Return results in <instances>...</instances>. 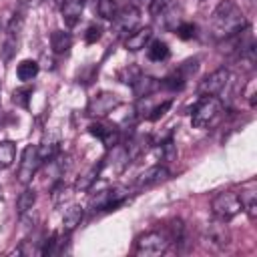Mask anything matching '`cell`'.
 Returning <instances> with one entry per match:
<instances>
[{"label": "cell", "mask_w": 257, "mask_h": 257, "mask_svg": "<svg viewBox=\"0 0 257 257\" xmlns=\"http://www.w3.org/2000/svg\"><path fill=\"white\" fill-rule=\"evenodd\" d=\"M72 46V36L66 30H54L50 34V48L54 54H64Z\"/></svg>", "instance_id": "18"}, {"label": "cell", "mask_w": 257, "mask_h": 257, "mask_svg": "<svg viewBox=\"0 0 257 257\" xmlns=\"http://www.w3.org/2000/svg\"><path fill=\"white\" fill-rule=\"evenodd\" d=\"M171 106H173V100H165V102H161L159 106L151 108V110H149V114H147V118H149V120H159V118H161V116H163Z\"/></svg>", "instance_id": "33"}, {"label": "cell", "mask_w": 257, "mask_h": 257, "mask_svg": "<svg viewBox=\"0 0 257 257\" xmlns=\"http://www.w3.org/2000/svg\"><path fill=\"white\" fill-rule=\"evenodd\" d=\"M169 245H171V241L167 239L165 233H161V231H149V233H145V235H141L137 239L135 251L141 257H157V255H163L169 249Z\"/></svg>", "instance_id": "4"}, {"label": "cell", "mask_w": 257, "mask_h": 257, "mask_svg": "<svg viewBox=\"0 0 257 257\" xmlns=\"http://www.w3.org/2000/svg\"><path fill=\"white\" fill-rule=\"evenodd\" d=\"M20 4H24V6H38V4H42L44 0H18Z\"/></svg>", "instance_id": "37"}, {"label": "cell", "mask_w": 257, "mask_h": 257, "mask_svg": "<svg viewBox=\"0 0 257 257\" xmlns=\"http://www.w3.org/2000/svg\"><path fill=\"white\" fill-rule=\"evenodd\" d=\"M16 159V145L12 141L0 143V169H8Z\"/></svg>", "instance_id": "24"}, {"label": "cell", "mask_w": 257, "mask_h": 257, "mask_svg": "<svg viewBox=\"0 0 257 257\" xmlns=\"http://www.w3.org/2000/svg\"><path fill=\"white\" fill-rule=\"evenodd\" d=\"M247 28V20L241 8L233 0H221L211 16V30L217 40L231 38Z\"/></svg>", "instance_id": "1"}, {"label": "cell", "mask_w": 257, "mask_h": 257, "mask_svg": "<svg viewBox=\"0 0 257 257\" xmlns=\"http://www.w3.org/2000/svg\"><path fill=\"white\" fill-rule=\"evenodd\" d=\"M183 231H185L183 221H181V219H175V221L167 227V233H165V235H167V239H169L171 243H175V241L179 243V241L183 239Z\"/></svg>", "instance_id": "27"}, {"label": "cell", "mask_w": 257, "mask_h": 257, "mask_svg": "<svg viewBox=\"0 0 257 257\" xmlns=\"http://www.w3.org/2000/svg\"><path fill=\"white\" fill-rule=\"evenodd\" d=\"M40 165H42V159L38 155V147L36 145H26L24 151H22V157H20L18 173H16L18 183L28 185L34 179V175H36V171H38Z\"/></svg>", "instance_id": "5"}, {"label": "cell", "mask_w": 257, "mask_h": 257, "mask_svg": "<svg viewBox=\"0 0 257 257\" xmlns=\"http://www.w3.org/2000/svg\"><path fill=\"white\" fill-rule=\"evenodd\" d=\"M22 24H24V18L20 14H14L12 20H10V24H8V28H6V34L18 38L20 36V30H22Z\"/></svg>", "instance_id": "32"}, {"label": "cell", "mask_w": 257, "mask_h": 257, "mask_svg": "<svg viewBox=\"0 0 257 257\" xmlns=\"http://www.w3.org/2000/svg\"><path fill=\"white\" fill-rule=\"evenodd\" d=\"M211 209H213V213H215L217 219L229 221L237 213L243 211V199L237 193H233V191H225V193H219L211 201Z\"/></svg>", "instance_id": "3"}, {"label": "cell", "mask_w": 257, "mask_h": 257, "mask_svg": "<svg viewBox=\"0 0 257 257\" xmlns=\"http://www.w3.org/2000/svg\"><path fill=\"white\" fill-rule=\"evenodd\" d=\"M96 10H98V14L102 18L112 20L114 14H116V4H114V0H98L96 2Z\"/></svg>", "instance_id": "28"}, {"label": "cell", "mask_w": 257, "mask_h": 257, "mask_svg": "<svg viewBox=\"0 0 257 257\" xmlns=\"http://www.w3.org/2000/svg\"><path fill=\"white\" fill-rule=\"evenodd\" d=\"M58 145H60L58 133H46V135L42 137L40 145H36L42 163H44V161H50L52 157H56V153H58Z\"/></svg>", "instance_id": "16"}, {"label": "cell", "mask_w": 257, "mask_h": 257, "mask_svg": "<svg viewBox=\"0 0 257 257\" xmlns=\"http://www.w3.org/2000/svg\"><path fill=\"white\" fill-rule=\"evenodd\" d=\"M143 2H145V0H135V4H133V6H137V8H139V6L143 4Z\"/></svg>", "instance_id": "38"}, {"label": "cell", "mask_w": 257, "mask_h": 257, "mask_svg": "<svg viewBox=\"0 0 257 257\" xmlns=\"http://www.w3.org/2000/svg\"><path fill=\"white\" fill-rule=\"evenodd\" d=\"M98 177H100V163L94 165V167H90L82 177H78V181L74 183V189H76V191H88V189L96 183Z\"/></svg>", "instance_id": "23"}, {"label": "cell", "mask_w": 257, "mask_h": 257, "mask_svg": "<svg viewBox=\"0 0 257 257\" xmlns=\"http://www.w3.org/2000/svg\"><path fill=\"white\" fill-rule=\"evenodd\" d=\"M82 8H84V0H62L60 4V12H62V20L68 28L76 26L78 20H80V14H82Z\"/></svg>", "instance_id": "15"}, {"label": "cell", "mask_w": 257, "mask_h": 257, "mask_svg": "<svg viewBox=\"0 0 257 257\" xmlns=\"http://www.w3.org/2000/svg\"><path fill=\"white\" fill-rule=\"evenodd\" d=\"M169 54H171L169 44L163 42V40H151V42L147 44V56H149V60H153V62H163V60L169 58Z\"/></svg>", "instance_id": "20"}, {"label": "cell", "mask_w": 257, "mask_h": 257, "mask_svg": "<svg viewBox=\"0 0 257 257\" xmlns=\"http://www.w3.org/2000/svg\"><path fill=\"white\" fill-rule=\"evenodd\" d=\"M151 40H153V28H151V26H143V28H135V30L126 36L124 46H126V50L137 52V50L147 48V44H149Z\"/></svg>", "instance_id": "14"}, {"label": "cell", "mask_w": 257, "mask_h": 257, "mask_svg": "<svg viewBox=\"0 0 257 257\" xmlns=\"http://www.w3.org/2000/svg\"><path fill=\"white\" fill-rule=\"evenodd\" d=\"M30 96H32V88L30 86H22V88H16L12 92V102L22 106V108H26L28 102H30Z\"/></svg>", "instance_id": "26"}, {"label": "cell", "mask_w": 257, "mask_h": 257, "mask_svg": "<svg viewBox=\"0 0 257 257\" xmlns=\"http://www.w3.org/2000/svg\"><path fill=\"white\" fill-rule=\"evenodd\" d=\"M82 215H84V209H82L80 205H72V207H68V209L64 211V215H62V231H64V233L74 231V229L80 225Z\"/></svg>", "instance_id": "19"}, {"label": "cell", "mask_w": 257, "mask_h": 257, "mask_svg": "<svg viewBox=\"0 0 257 257\" xmlns=\"http://www.w3.org/2000/svg\"><path fill=\"white\" fill-rule=\"evenodd\" d=\"M88 133H90L92 137L100 139L106 149L118 145V128H116L114 124H106V122L96 120V122H92V124L88 126Z\"/></svg>", "instance_id": "12"}, {"label": "cell", "mask_w": 257, "mask_h": 257, "mask_svg": "<svg viewBox=\"0 0 257 257\" xmlns=\"http://www.w3.org/2000/svg\"><path fill=\"white\" fill-rule=\"evenodd\" d=\"M197 68H199V60H197V58H189V60H185L175 72H171V74L163 80V84H165L167 88H171V90H181V88L187 84V80L197 72Z\"/></svg>", "instance_id": "10"}, {"label": "cell", "mask_w": 257, "mask_h": 257, "mask_svg": "<svg viewBox=\"0 0 257 257\" xmlns=\"http://www.w3.org/2000/svg\"><path fill=\"white\" fill-rule=\"evenodd\" d=\"M131 86H133V90H135V96L145 98V96L153 94V92L161 86V82H159L157 78H153V76H145V74H141Z\"/></svg>", "instance_id": "17"}, {"label": "cell", "mask_w": 257, "mask_h": 257, "mask_svg": "<svg viewBox=\"0 0 257 257\" xmlns=\"http://www.w3.org/2000/svg\"><path fill=\"white\" fill-rule=\"evenodd\" d=\"M100 36H102V28H100L98 24H90V26L86 28V32H84L86 44H94L96 40H100Z\"/></svg>", "instance_id": "34"}, {"label": "cell", "mask_w": 257, "mask_h": 257, "mask_svg": "<svg viewBox=\"0 0 257 257\" xmlns=\"http://www.w3.org/2000/svg\"><path fill=\"white\" fill-rule=\"evenodd\" d=\"M38 70H40V64H38L36 60L26 58V60L18 62V66H16V76H18L22 82H28V80H32V78L38 74Z\"/></svg>", "instance_id": "21"}, {"label": "cell", "mask_w": 257, "mask_h": 257, "mask_svg": "<svg viewBox=\"0 0 257 257\" xmlns=\"http://www.w3.org/2000/svg\"><path fill=\"white\" fill-rule=\"evenodd\" d=\"M118 104H120V98H118V94H114V92H108V90H102V92L94 94V96L88 100L86 112H88L90 116H96V118H100V116H106L108 112H112V110H114Z\"/></svg>", "instance_id": "9"}, {"label": "cell", "mask_w": 257, "mask_h": 257, "mask_svg": "<svg viewBox=\"0 0 257 257\" xmlns=\"http://www.w3.org/2000/svg\"><path fill=\"white\" fill-rule=\"evenodd\" d=\"M243 211L247 213L249 221H255L257 219V201H255V197H251L247 203H243Z\"/></svg>", "instance_id": "36"}, {"label": "cell", "mask_w": 257, "mask_h": 257, "mask_svg": "<svg viewBox=\"0 0 257 257\" xmlns=\"http://www.w3.org/2000/svg\"><path fill=\"white\" fill-rule=\"evenodd\" d=\"M52 4H62V0H50Z\"/></svg>", "instance_id": "39"}, {"label": "cell", "mask_w": 257, "mask_h": 257, "mask_svg": "<svg viewBox=\"0 0 257 257\" xmlns=\"http://www.w3.org/2000/svg\"><path fill=\"white\" fill-rule=\"evenodd\" d=\"M203 241H205L211 249L221 251V249L229 247V243H231V231H229V227L225 225L223 219L211 221V223L205 227V231H203Z\"/></svg>", "instance_id": "7"}, {"label": "cell", "mask_w": 257, "mask_h": 257, "mask_svg": "<svg viewBox=\"0 0 257 257\" xmlns=\"http://www.w3.org/2000/svg\"><path fill=\"white\" fill-rule=\"evenodd\" d=\"M139 76H141V68H139V66H135V64L124 66V68L118 72V78H120V82H124V84H133Z\"/></svg>", "instance_id": "30"}, {"label": "cell", "mask_w": 257, "mask_h": 257, "mask_svg": "<svg viewBox=\"0 0 257 257\" xmlns=\"http://www.w3.org/2000/svg\"><path fill=\"white\" fill-rule=\"evenodd\" d=\"M169 4H171V0H151L149 10H151V14H153V16H161V14H163V10H165Z\"/></svg>", "instance_id": "35"}, {"label": "cell", "mask_w": 257, "mask_h": 257, "mask_svg": "<svg viewBox=\"0 0 257 257\" xmlns=\"http://www.w3.org/2000/svg\"><path fill=\"white\" fill-rule=\"evenodd\" d=\"M34 203H36V191L30 189V187H26L18 195V199H16V211H18V215H26L34 207Z\"/></svg>", "instance_id": "22"}, {"label": "cell", "mask_w": 257, "mask_h": 257, "mask_svg": "<svg viewBox=\"0 0 257 257\" xmlns=\"http://www.w3.org/2000/svg\"><path fill=\"white\" fill-rule=\"evenodd\" d=\"M227 82H229V70H227V68H217V70H213L211 74H207V76L201 80L199 92H201L203 96H217L219 92L225 90Z\"/></svg>", "instance_id": "11"}, {"label": "cell", "mask_w": 257, "mask_h": 257, "mask_svg": "<svg viewBox=\"0 0 257 257\" xmlns=\"http://www.w3.org/2000/svg\"><path fill=\"white\" fill-rule=\"evenodd\" d=\"M161 153L167 163H173L177 159V145L173 143V139H167L165 143H161Z\"/></svg>", "instance_id": "31"}, {"label": "cell", "mask_w": 257, "mask_h": 257, "mask_svg": "<svg viewBox=\"0 0 257 257\" xmlns=\"http://www.w3.org/2000/svg\"><path fill=\"white\" fill-rule=\"evenodd\" d=\"M161 16L165 18V28H167V30H173V32H175V28L183 22V20H181V8H179V6H171V4H169V6L163 10Z\"/></svg>", "instance_id": "25"}, {"label": "cell", "mask_w": 257, "mask_h": 257, "mask_svg": "<svg viewBox=\"0 0 257 257\" xmlns=\"http://www.w3.org/2000/svg\"><path fill=\"white\" fill-rule=\"evenodd\" d=\"M175 34L181 38V40H191L197 36V26L193 22H181L177 28H175Z\"/></svg>", "instance_id": "29"}, {"label": "cell", "mask_w": 257, "mask_h": 257, "mask_svg": "<svg viewBox=\"0 0 257 257\" xmlns=\"http://www.w3.org/2000/svg\"><path fill=\"white\" fill-rule=\"evenodd\" d=\"M167 179H169V169H167L165 165H153V167H149L147 171H143V173L139 175L137 187H139V189L155 187V185H159V183H163V181H167Z\"/></svg>", "instance_id": "13"}, {"label": "cell", "mask_w": 257, "mask_h": 257, "mask_svg": "<svg viewBox=\"0 0 257 257\" xmlns=\"http://www.w3.org/2000/svg\"><path fill=\"white\" fill-rule=\"evenodd\" d=\"M126 189L124 187H112V189H104L100 193H96L90 199V209L92 211H114L120 205H124L126 201Z\"/></svg>", "instance_id": "6"}, {"label": "cell", "mask_w": 257, "mask_h": 257, "mask_svg": "<svg viewBox=\"0 0 257 257\" xmlns=\"http://www.w3.org/2000/svg\"><path fill=\"white\" fill-rule=\"evenodd\" d=\"M223 110V104L217 96H203L199 100V104L195 106L193 110V116H191V124L195 128H207Z\"/></svg>", "instance_id": "2"}, {"label": "cell", "mask_w": 257, "mask_h": 257, "mask_svg": "<svg viewBox=\"0 0 257 257\" xmlns=\"http://www.w3.org/2000/svg\"><path fill=\"white\" fill-rule=\"evenodd\" d=\"M139 18H141V12H139V8L137 6H124V8H120V10H116V14H114V18H112V32H114V36L118 38V36H122V34H131L135 28H137V24H139Z\"/></svg>", "instance_id": "8"}]
</instances>
